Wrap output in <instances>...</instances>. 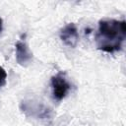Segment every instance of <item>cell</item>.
Returning <instances> with one entry per match:
<instances>
[{
	"mask_svg": "<svg viewBox=\"0 0 126 126\" xmlns=\"http://www.w3.org/2000/svg\"><path fill=\"white\" fill-rule=\"evenodd\" d=\"M16 60L21 66H27L32 59V53L24 38L16 42Z\"/></svg>",
	"mask_w": 126,
	"mask_h": 126,
	"instance_id": "cell-4",
	"label": "cell"
},
{
	"mask_svg": "<svg viewBox=\"0 0 126 126\" xmlns=\"http://www.w3.org/2000/svg\"><path fill=\"white\" fill-rule=\"evenodd\" d=\"M126 37V23L115 19H103L98 22L95 42L97 49L114 53L119 51Z\"/></svg>",
	"mask_w": 126,
	"mask_h": 126,
	"instance_id": "cell-1",
	"label": "cell"
},
{
	"mask_svg": "<svg viewBox=\"0 0 126 126\" xmlns=\"http://www.w3.org/2000/svg\"><path fill=\"white\" fill-rule=\"evenodd\" d=\"M6 79H7V73L3 67L0 66V87L4 86L6 84Z\"/></svg>",
	"mask_w": 126,
	"mask_h": 126,
	"instance_id": "cell-5",
	"label": "cell"
},
{
	"mask_svg": "<svg viewBox=\"0 0 126 126\" xmlns=\"http://www.w3.org/2000/svg\"><path fill=\"white\" fill-rule=\"evenodd\" d=\"M51 89L53 98L57 101L62 100L66 97L71 90V84L66 78L64 72H59L51 78Z\"/></svg>",
	"mask_w": 126,
	"mask_h": 126,
	"instance_id": "cell-2",
	"label": "cell"
},
{
	"mask_svg": "<svg viewBox=\"0 0 126 126\" xmlns=\"http://www.w3.org/2000/svg\"><path fill=\"white\" fill-rule=\"evenodd\" d=\"M2 30H3V20H2L1 17H0V33H1Z\"/></svg>",
	"mask_w": 126,
	"mask_h": 126,
	"instance_id": "cell-6",
	"label": "cell"
},
{
	"mask_svg": "<svg viewBox=\"0 0 126 126\" xmlns=\"http://www.w3.org/2000/svg\"><path fill=\"white\" fill-rule=\"evenodd\" d=\"M60 38L69 47H75L79 41V32L76 25L70 23L60 31Z\"/></svg>",
	"mask_w": 126,
	"mask_h": 126,
	"instance_id": "cell-3",
	"label": "cell"
}]
</instances>
